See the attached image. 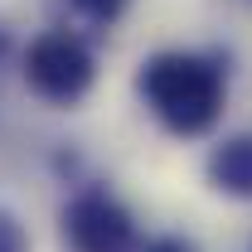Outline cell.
Masks as SVG:
<instances>
[{
  "mask_svg": "<svg viewBox=\"0 0 252 252\" xmlns=\"http://www.w3.org/2000/svg\"><path fill=\"white\" fill-rule=\"evenodd\" d=\"M141 93L175 136H199L223 112V78L194 54H160L141 73Z\"/></svg>",
  "mask_w": 252,
  "mask_h": 252,
  "instance_id": "1",
  "label": "cell"
},
{
  "mask_svg": "<svg viewBox=\"0 0 252 252\" xmlns=\"http://www.w3.org/2000/svg\"><path fill=\"white\" fill-rule=\"evenodd\" d=\"M25 78L34 93L54 97V102H73L93 88V54L73 34H44L25 54Z\"/></svg>",
  "mask_w": 252,
  "mask_h": 252,
  "instance_id": "2",
  "label": "cell"
},
{
  "mask_svg": "<svg viewBox=\"0 0 252 252\" xmlns=\"http://www.w3.org/2000/svg\"><path fill=\"white\" fill-rule=\"evenodd\" d=\"M63 238L73 252H126L131 248V214L107 194H83L63 214Z\"/></svg>",
  "mask_w": 252,
  "mask_h": 252,
  "instance_id": "3",
  "label": "cell"
},
{
  "mask_svg": "<svg viewBox=\"0 0 252 252\" xmlns=\"http://www.w3.org/2000/svg\"><path fill=\"white\" fill-rule=\"evenodd\" d=\"M209 180H214L223 194L252 199V136L223 141L219 151H214V160H209Z\"/></svg>",
  "mask_w": 252,
  "mask_h": 252,
  "instance_id": "4",
  "label": "cell"
},
{
  "mask_svg": "<svg viewBox=\"0 0 252 252\" xmlns=\"http://www.w3.org/2000/svg\"><path fill=\"white\" fill-rule=\"evenodd\" d=\"M0 252H30V238H25V228L10 219V214H0Z\"/></svg>",
  "mask_w": 252,
  "mask_h": 252,
  "instance_id": "5",
  "label": "cell"
},
{
  "mask_svg": "<svg viewBox=\"0 0 252 252\" xmlns=\"http://www.w3.org/2000/svg\"><path fill=\"white\" fill-rule=\"evenodd\" d=\"M73 5H78L88 20H102V25H107V20H117V15L126 10V0H73Z\"/></svg>",
  "mask_w": 252,
  "mask_h": 252,
  "instance_id": "6",
  "label": "cell"
},
{
  "mask_svg": "<svg viewBox=\"0 0 252 252\" xmlns=\"http://www.w3.org/2000/svg\"><path fill=\"white\" fill-rule=\"evenodd\" d=\"M151 252H189V248H185V243H170V238H165V243H156Z\"/></svg>",
  "mask_w": 252,
  "mask_h": 252,
  "instance_id": "7",
  "label": "cell"
}]
</instances>
